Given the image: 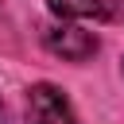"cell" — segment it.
<instances>
[{
	"mask_svg": "<svg viewBox=\"0 0 124 124\" xmlns=\"http://www.w3.org/2000/svg\"><path fill=\"white\" fill-rule=\"evenodd\" d=\"M43 43H46L50 54H58V58H66V62H85V58H93L97 46H101L93 31L74 27V23H54V27H46V31H43Z\"/></svg>",
	"mask_w": 124,
	"mask_h": 124,
	"instance_id": "7a4b0ae2",
	"label": "cell"
},
{
	"mask_svg": "<svg viewBox=\"0 0 124 124\" xmlns=\"http://www.w3.org/2000/svg\"><path fill=\"white\" fill-rule=\"evenodd\" d=\"M46 4L62 19H108L112 16L108 0H46Z\"/></svg>",
	"mask_w": 124,
	"mask_h": 124,
	"instance_id": "3957f363",
	"label": "cell"
},
{
	"mask_svg": "<svg viewBox=\"0 0 124 124\" xmlns=\"http://www.w3.org/2000/svg\"><path fill=\"white\" fill-rule=\"evenodd\" d=\"M27 124H78V116H74L70 97L58 85L39 81L27 89Z\"/></svg>",
	"mask_w": 124,
	"mask_h": 124,
	"instance_id": "6da1fadb",
	"label": "cell"
},
{
	"mask_svg": "<svg viewBox=\"0 0 124 124\" xmlns=\"http://www.w3.org/2000/svg\"><path fill=\"white\" fill-rule=\"evenodd\" d=\"M0 124H4V101H0Z\"/></svg>",
	"mask_w": 124,
	"mask_h": 124,
	"instance_id": "277c9868",
	"label": "cell"
}]
</instances>
